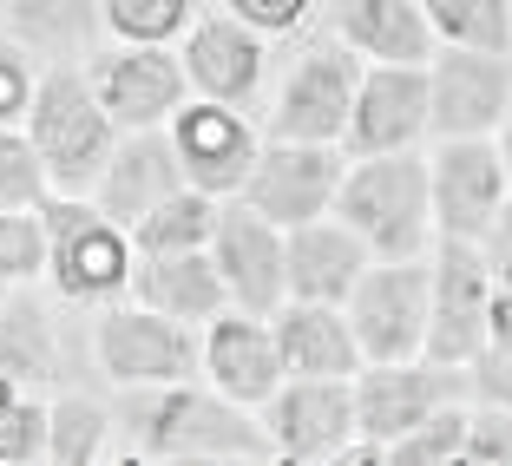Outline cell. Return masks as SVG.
<instances>
[{
	"mask_svg": "<svg viewBox=\"0 0 512 466\" xmlns=\"http://www.w3.org/2000/svg\"><path fill=\"white\" fill-rule=\"evenodd\" d=\"M125 434L138 460L184 466V460H230V466H263L276 460L270 427L256 421V407L230 401L211 381H165V388H125L119 407Z\"/></svg>",
	"mask_w": 512,
	"mask_h": 466,
	"instance_id": "obj_1",
	"label": "cell"
},
{
	"mask_svg": "<svg viewBox=\"0 0 512 466\" xmlns=\"http://www.w3.org/2000/svg\"><path fill=\"white\" fill-rule=\"evenodd\" d=\"M27 132L40 145V165L53 178V191L92 197L112 145H119V119L99 106V92L86 79V60L40 66V86H33V106H27Z\"/></svg>",
	"mask_w": 512,
	"mask_h": 466,
	"instance_id": "obj_2",
	"label": "cell"
},
{
	"mask_svg": "<svg viewBox=\"0 0 512 466\" xmlns=\"http://www.w3.org/2000/svg\"><path fill=\"white\" fill-rule=\"evenodd\" d=\"M335 217L362 230V243L388 263L427 256L440 243L434 230V178L421 151H381V158H348Z\"/></svg>",
	"mask_w": 512,
	"mask_h": 466,
	"instance_id": "obj_3",
	"label": "cell"
},
{
	"mask_svg": "<svg viewBox=\"0 0 512 466\" xmlns=\"http://www.w3.org/2000/svg\"><path fill=\"white\" fill-rule=\"evenodd\" d=\"M46 217V283L66 302H119L132 296V270H138V243L119 217L99 211V197H66L53 191L40 204Z\"/></svg>",
	"mask_w": 512,
	"mask_h": 466,
	"instance_id": "obj_4",
	"label": "cell"
},
{
	"mask_svg": "<svg viewBox=\"0 0 512 466\" xmlns=\"http://www.w3.org/2000/svg\"><path fill=\"white\" fill-rule=\"evenodd\" d=\"M92 355L119 388H165V381H197L204 375V329L178 322L151 302H106L99 329H92Z\"/></svg>",
	"mask_w": 512,
	"mask_h": 466,
	"instance_id": "obj_5",
	"label": "cell"
},
{
	"mask_svg": "<svg viewBox=\"0 0 512 466\" xmlns=\"http://www.w3.org/2000/svg\"><path fill=\"white\" fill-rule=\"evenodd\" d=\"M434 263V309H427V361H447V368H473L486 342H493V263H486L480 243L440 237L427 250Z\"/></svg>",
	"mask_w": 512,
	"mask_h": 466,
	"instance_id": "obj_6",
	"label": "cell"
},
{
	"mask_svg": "<svg viewBox=\"0 0 512 466\" xmlns=\"http://www.w3.org/2000/svg\"><path fill=\"white\" fill-rule=\"evenodd\" d=\"M427 309H434V263L427 256H375L348 296V322L368 361H414L427 355Z\"/></svg>",
	"mask_w": 512,
	"mask_h": 466,
	"instance_id": "obj_7",
	"label": "cell"
},
{
	"mask_svg": "<svg viewBox=\"0 0 512 466\" xmlns=\"http://www.w3.org/2000/svg\"><path fill=\"white\" fill-rule=\"evenodd\" d=\"M362 86V53L335 33V40H309L296 53V66L283 73L270 112V138H302V145H342L348 106Z\"/></svg>",
	"mask_w": 512,
	"mask_h": 466,
	"instance_id": "obj_8",
	"label": "cell"
},
{
	"mask_svg": "<svg viewBox=\"0 0 512 466\" xmlns=\"http://www.w3.org/2000/svg\"><path fill=\"white\" fill-rule=\"evenodd\" d=\"M86 79L99 92V106L119 119V132H151L171 125L191 99V73H184L178 46H138V40H112L86 60Z\"/></svg>",
	"mask_w": 512,
	"mask_h": 466,
	"instance_id": "obj_9",
	"label": "cell"
},
{
	"mask_svg": "<svg viewBox=\"0 0 512 466\" xmlns=\"http://www.w3.org/2000/svg\"><path fill=\"white\" fill-rule=\"evenodd\" d=\"M348 178V151L342 145H302V138H270L256 151V171L243 178V204L263 211L270 224L296 230L316 224V217H335V197H342Z\"/></svg>",
	"mask_w": 512,
	"mask_h": 466,
	"instance_id": "obj_10",
	"label": "cell"
},
{
	"mask_svg": "<svg viewBox=\"0 0 512 466\" xmlns=\"http://www.w3.org/2000/svg\"><path fill=\"white\" fill-rule=\"evenodd\" d=\"M427 178H434V230L440 237L486 243V230L512 204V178H506L499 138H434Z\"/></svg>",
	"mask_w": 512,
	"mask_h": 466,
	"instance_id": "obj_11",
	"label": "cell"
},
{
	"mask_svg": "<svg viewBox=\"0 0 512 466\" xmlns=\"http://www.w3.org/2000/svg\"><path fill=\"white\" fill-rule=\"evenodd\" d=\"M263 427L276 440L283 466H329L348 453V440H362L355 421V381H309L289 375L283 388L263 401Z\"/></svg>",
	"mask_w": 512,
	"mask_h": 466,
	"instance_id": "obj_12",
	"label": "cell"
},
{
	"mask_svg": "<svg viewBox=\"0 0 512 466\" xmlns=\"http://www.w3.org/2000/svg\"><path fill=\"white\" fill-rule=\"evenodd\" d=\"M460 394H473L467 368H447V361H427V355H414V361H368L362 375H355V421H362V440L394 447V440L414 434L434 407L460 401Z\"/></svg>",
	"mask_w": 512,
	"mask_h": 466,
	"instance_id": "obj_13",
	"label": "cell"
},
{
	"mask_svg": "<svg viewBox=\"0 0 512 466\" xmlns=\"http://www.w3.org/2000/svg\"><path fill=\"white\" fill-rule=\"evenodd\" d=\"M421 138H434V79H427V66H362L342 151L348 158H381V151H421Z\"/></svg>",
	"mask_w": 512,
	"mask_h": 466,
	"instance_id": "obj_14",
	"label": "cell"
},
{
	"mask_svg": "<svg viewBox=\"0 0 512 466\" xmlns=\"http://www.w3.org/2000/svg\"><path fill=\"white\" fill-rule=\"evenodd\" d=\"M434 79V138H499L512 119V53L440 46L427 60Z\"/></svg>",
	"mask_w": 512,
	"mask_h": 466,
	"instance_id": "obj_15",
	"label": "cell"
},
{
	"mask_svg": "<svg viewBox=\"0 0 512 466\" xmlns=\"http://www.w3.org/2000/svg\"><path fill=\"white\" fill-rule=\"evenodd\" d=\"M211 256L230 283V309L276 316L289 302V230L270 224L263 211H250L243 197H224L217 230H211Z\"/></svg>",
	"mask_w": 512,
	"mask_h": 466,
	"instance_id": "obj_16",
	"label": "cell"
},
{
	"mask_svg": "<svg viewBox=\"0 0 512 466\" xmlns=\"http://www.w3.org/2000/svg\"><path fill=\"white\" fill-rule=\"evenodd\" d=\"M171 138H178V158H184V171H191V184L211 191V197H237L243 178L256 171V151H263V138L243 119V106L197 99V92L184 99L178 119H171Z\"/></svg>",
	"mask_w": 512,
	"mask_h": 466,
	"instance_id": "obj_17",
	"label": "cell"
},
{
	"mask_svg": "<svg viewBox=\"0 0 512 466\" xmlns=\"http://www.w3.org/2000/svg\"><path fill=\"white\" fill-rule=\"evenodd\" d=\"M204 381L224 388L230 401H243V407L263 414V401L289 381L276 322L250 316V309H224L217 322H204Z\"/></svg>",
	"mask_w": 512,
	"mask_h": 466,
	"instance_id": "obj_18",
	"label": "cell"
},
{
	"mask_svg": "<svg viewBox=\"0 0 512 466\" xmlns=\"http://www.w3.org/2000/svg\"><path fill=\"white\" fill-rule=\"evenodd\" d=\"M184 184H191V171H184V158H178L171 125H151V132H119V145H112L92 197H99L106 217H119V224L132 230L151 204H165L171 191H184Z\"/></svg>",
	"mask_w": 512,
	"mask_h": 466,
	"instance_id": "obj_19",
	"label": "cell"
},
{
	"mask_svg": "<svg viewBox=\"0 0 512 466\" xmlns=\"http://www.w3.org/2000/svg\"><path fill=\"white\" fill-rule=\"evenodd\" d=\"M178 53H184V73H191L197 99H224V106H250L256 86H263V66H270L263 33H256L250 20H237L230 7L191 20Z\"/></svg>",
	"mask_w": 512,
	"mask_h": 466,
	"instance_id": "obj_20",
	"label": "cell"
},
{
	"mask_svg": "<svg viewBox=\"0 0 512 466\" xmlns=\"http://www.w3.org/2000/svg\"><path fill=\"white\" fill-rule=\"evenodd\" d=\"M270 322H276V342H283L289 375L355 381L368 368L362 342H355V322H348V302H296L289 296Z\"/></svg>",
	"mask_w": 512,
	"mask_h": 466,
	"instance_id": "obj_21",
	"label": "cell"
},
{
	"mask_svg": "<svg viewBox=\"0 0 512 466\" xmlns=\"http://www.w3.org/2000/svg\"><path fill=\"white\" fill-rule=\"evenodd\" d=\"M368 263H375V250L342 217H316V224L289 230V296L296 302H348Z\"/></svg>",
	"mask_w": 512,
	"mask_h": 466,
	"instance_id": "obj_22",
	"label": "cell"
},
{
	"mask_svg": "<svg viewBox=\"0 0 512 466\" xmlns=\"http://www.w3.org/2000/svg\"><path fill=\"white\" fill-rule=\"evenodd\" d=\"M132 296L151 302V309H165V316L178 322H217L230 309V283L224 270H217L211 243L204 250H158V256H138L132 270Z\"/></svg>",
	"mask_w": 512,
	"mask_h": 466,
	"instance_id": "obj_23",
	"label": "cell"
},
{
	"mask_svg": "<svg viewBox=\"0 0 512 466\" xmlns=\"http://www.w3.org/2000/svg\"><path fill=\"white\" fill-rule=\"evenodd\" d=\"M335 33L368 66H427L440 53V33L427 27L421 0H335Z\"/></svg>",
	"mask_w": 512,
	"mask_h": 466,
	"instance_id": "obj_24",
	"label": "cell"
},
{
	"mask_svg": "<svg viewBox=\"0 0 512 466\" xmlns=\"http://www.w3.org/2000/svg\"><path fill=\"white\" fill-rule=\"evenodd\" d=\"M7 33L40 60H92L106 33V0H7Z\"/></svg>",
	"mask_w": 512,
	"mask_h": 466,
	"instance_id": "obj_25",
	"label": "cell"
},
{
	"mask_svg": "<svg viewBox=\"0 0 512 466\" xmlns=\"http://www.w3.org/2000/svg\"><path fill=\"white\" fill-rule=\"evenodd\" d=\"M0 368L27 388V381H53L60 368V342H53V316L27 283H14L7 309H0Z\"/></svg>",
	"mask_w": 512,
	"mask_h": 466,
	"instance_id": "obj_26",
	"label": "cell"
},
{
	"mask_svg": "<svg viewBox=\"0 0 512 466\" xmlns=\"http://www.w3.org/2000/svg\"><path fill=\"white\" fill-rule=\"evenodd\" d=\"M217 211H224V197L197 191V184L171 191L165 204H151V211L132 224L138 256H158V250H204V243H211V230H217Z\"/></svg>",
	"mask_w": 512,
	"mask_h": 466,
	"instance_id": "obj_27",
	"label": "cell"
},
{
	"mask_svg": "<svg viewBox=\"0 0 512 466\" xmlns=\"http://www.w3.org/2000/svg\"><path fill=\"white\" fill-rule=\"evenodd\" d=\"M421 14L440 33V46L512 53V0H421Z\"/></svg>",
	"mask_w": 512,
	"mask_h": 466,
	"instance_id": "obj_28",
	"label": "cell"
},
{
	"mask_svg": "<svg viewBox=\"0 0 512 466\" xmlns=\"http://www.w3.org/2000/svg\"><path fill=\"white\" fill-rule=\"evenodd\" d=\"M46 414H53V434H46V460H53V466H92V460H106L112 414L99 401H86V394H60Z\"/></svg>",
	"mask_w": 512,
	"mask_h": 466,
	"instance_id": "obj_29",
	"label": "cell"
},
{
	"mask_svg": "<svg viewBox=\"0 0 512 466\" xmlns=\"http://www.w3.org/2000/svg\"><path fill=\"white\" fill-rule=\"evenodd\" d=\"M467 427H473V407L467 401L434 407L414 434H401L388 447V466H453V460H467Z\"/></svg>",
	"mask_w": 512,
	"mask_h": 466,
	"instance_id": "obj_30",
	"label": "cell"
},
{
	"mask_svg": "<svg viewBox=\"0 0 512 466\" xmlns=\"http://www.w3.org/2000/svg\"><path fill=\"white\" fill-rule=\"evenodd\" d=\"M53 197V178L40 165L27 125H0V211H40Z\"/></svg>",
	"mask_w": 512,
	"mask_h": 466,
	"instance_id": "obj_31",
	"label": "cell"
},
{
	"mask_svg": "<svg viewBox=\"0 0 512 466\" xmlns=\"http://www.w3.org/2000/svg\"><path fill=\"white\" fill-rule=\"evenodd\" d=\"M197 0H106V33L138 46H171L191 33Z\"/></svg>",
	"mask_w": 512,
	"mask_h": 466,
	"instance_id": "obj_32",
	"label": "cell"
},
{
	"mask_svg": "<svg viewBox=\"0 0 512 466\" xmlns=\"http://www.w3.org/2000/svg\"><path fill=\"white\" fill-rule=\"evenodd\" d=\"M46 276V217L40 211H0V283Z\"/></svg>",
	"mask_w": 512,
	"mask_h": 466,
	"instance_id": "obj_33",
	"label": "cell"
},
{
	"mask_svg": "<svg viewBox=\"0 0 512 466\" xmlns=\"http://www.w3.org/2000/svg\"><path fill=\"white\" fill-rule=\"evenodd\" d=\"M46 434H53V414H46L33 394H20L14 407H0V466L46 460Z\"/></svg>",
	"mask_w": 512,
	"mask_h": 466,
	"instance_id": "obj_34",
	"label": "cell"
},
{
	"mask_svg": "<svg viewBox=\"0 0 512 466\" xmlns=\"http://www.w3.org/2000/svg\"><path fill=\"white\" fill-rule=\"evenodd\" d=\"M33 86H40V66H33V46H20L14 33H0V125H27Z\"/></svg>",
	"mask_w": 512,
	"mask_h": 466,
	"instance_id": "obj_35",
	"label": "cell"
},
{
	"mask_svg": "<svg viewBox=\"0 0 512 466\" xmlns=\"http://www.w3.org/2000/svg\"><path fill=\"white\" fill-rule=\"evenodd\" d=\"M467 466H512V407H493V401L473 407Z\"/></svg>",
	"mask_w": 512,
	"mask_h": 466,
	"instance_id": "obj_36",
	"label": "cell"
},
{
	"mask_svg": "<svg viewBox=\"0 0 512 466\" xmlns=\"http://www.w3.org/2000/svg\"><path fill=\"white\" fill-rule=\"evenodd\" d=\"M224 7H230L237 20H250L263 40H270V33H296L302 20L316 14V0H224Z\"/></svg>",
	"mask_w": 512,
	"mask_h": 466,
	"instance_id": "obj_37",
	"label": "cell"
},
{
	"mask_svg": "<svg viewBox=\"0 0 512 466\" xmlns=\"http://www.w3.org/2000/svg\"><path fill=\"white\" fill-rule=\"evenodd\" d=\"M467 375H473V401L512 407V348H480Z\"/></svg>",
	"mask_w": 512,
	"mask_h": 466,
	"instance_id": "obj_38",
	"label": "cell"
},
{
	"mask_svg": "<svg viewBox=\"0 0 512 466\" xmlns=\"http://www.w3.org/2000/svg\"><path fill=\"white\" fill-rule=\"evenodd\" d=\"M480 250H486V263H493V283H499V289H512V204L499 211V224L486 230Z\"/></svg>",
	"mask_w": 512,
	"mask_h": 466,
	"instance_id": "obj_39",
	"label": "cell"
},
{
	"mask_svg": "<svg viewBox=\"0 0 512 466\" xmlns=\"http://www.w3.org/2000/svg\"><path fill=\"white\" fill-rule=\"evenodd\" d=\"M486 348H512V289H499V302H493V342Z\"/></svg>",
	"mask_w": 512,
	"mask_h": 466,
	"instance_id": "obj_40",
	"label": "cell"
},
{
	"mask_svg": "<svg viewBox=\"0 0 512 466\" xmlns=\"http://www.w3.org/2000/svg\"><path fill=\"white\" fill-rule=\"evenodd\" d=\"M499 151H506V178H512V119H506V132H499Z\"/></svg>",
	"mask_w": 512,
	"mask_h": 466,
	"instance_id": "obj_41",
	"label": "cell"
},
{
	"mask_svg": "<svg viewBox=\"0 0 512 466\" xmlns=\"http://www.w3.org/2000/svg\"><path fill=\"white\" fill-rule=\"evenodd\" d=\"M7 296H14V283H0V309H7Z\"/></svg>",
	"mask_w": 512,
	"mask_h": 466,
	"instance_id": "obj_42",
	"label": "cell"
}]
</instances>
